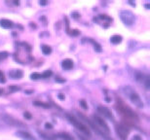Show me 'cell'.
I'll use <instances>...</instances> for the list:
<instances>
[{"label": "cell", "instance_id": "cell-20", "mask_svg": "<svg viewBox=\"0 0 150 140\" xmlns=\"http://www.w3.org/2000/svg\"><path fill=\"white\" fill-rule=\"evenodd\" d=\"M8 56V53L6 52H3V53H0V61L1 59H5Z\"/></svg>", "mask_w": 150, "mask_h": 140}, {"label": "cell", "instance_id": "cell-6", "mask_svg": "<svg viewBox=\"0 0 150 140\" xmlns=\"http://www.w3.org/2000/svg\"><path fill=\"white\" fill-rule=\"evenodd\" d=\"M116 132L122 140H126L129 136V129H127V127L125 126H123V125L116 126Z\"/></svg>", "mask_w": 150, "mask_h": 140}, {"label": "cell", "instance_id": "cell-12", "mask_svg": "<svg viewBox=\"0 0 150 140\" xmlns=\"http://www.w3.org/2000/svg\"><path fill=\"white\" fill-rule=\"evenodd\" d=\"M0 25H1L2 27H4V28H11L12 26H13V23H12L11 20L4 19V20H0Z\"/></svg>", "mask_w": 150, "mask_h": 140}, {"label": "cell", "instance_id": "cell-5", "mask_svg": "<svg viewBox=\"0 0 150 140\" xmlns=\"http://www.w3.org/2000/svg\"><path fill=\"white\" fill-rule=\"evenodd\" d=\"M121 20L124 22L125 25H132L134 22V16L130 11H122L121 12Z\"/></svg>", "mask_w": 150, "mask_h": 140}, {"label": "cell", "instance_id": "cell-13", "mask_svg": "<svg viewBox=\"0 0 150 140\" xmlns=\"http://www.w3.org/2000/svg\"><path fill=\"white\" fill-rule=\"evenodd\" d=\"M42 49V53H44V55H50L51 52H52V49H51L50 46H47V45H43L41 47Z\"/></svg>", "mask_w": 150, "mask_h": 140}, {"label": "cell", "instance_id": "cell-9", "mask_svg": "<svg viewBox=\"0 0 150 140\" xmlns=\"http://www.w3.org/2000/svg\"><path fill=\"white\" fill-rule=\"evenodd\" d=\"M17 135L25 140H36L33 135H31L30 133L28 132H25V130H19V132H17Z\"/></svg>", "mask_w": 150, "mask_h": 140}, {"label": "cell", "instance_id": "cell-16", "mask_svg": "<svg viewBox=\"0 0 150 140\" xmlns=\"http://www.w3.org/2000/svg\"><path fill=\"white\" fill-rule=\"evenodd\" d=\"M30 77H31L32 80H38V79L42 78V74H40V73H33V74H31Z\"/></svg>", "mask_w": 150, "mask_h": 140}, {"label": "cell", "instance_id": "cell-1", "mask_svg": "<svg viewBox=\"0 0 150 140\" xmlns=\"http://www.w3.org/2000/svg\"><path fill=\"white\" fill-rule=\"evenodd\" d=\"M94 121H95V124L94 125L92 124V126L94 127L95 129H97L98 132H100V133L103 132L104 134H109L110 129L108 126H107V124L105 123V121H104L103 118L98 117V116H94Z\"/></svg>", "mask_w": 150, "mask_h": 140}, {"label": "cell", "instance_id": "cell-15", "mask_svg": "<svg viewBox=\"0 0 150 140\" xmlns=\"http://www.w3.org/2000/svg\"><path fill=\"white\" fill-rule=\"evenodd\" d=\"M122 41V37L119 36V35H114L111 37V43L113 44H119Z\"/></svg>", "mask_w": 150, "mask_h": 140}, {"label": "cell", "instance_id": "cell-8", "mask_svg": "<svg viewBox=\"0 0 150 140\" xmlns=\"http://www.w3.org/2000/svg\"><path fill=\"white\" fill-rule=\"evenodd\" d=\"M3 120H4L7 124L11 125V126H19V127H23V125L22 122L15 120V119H13L12 117H9V116H4V117H3Z\"/></svg>", "mask_w": 150, "mask_h": 140}, {"label": "cell", "instance_id": "cell-3", "mask_svg": "<svg viewBox=\"0 0 150 140\" xmlns=\"http://www.w3.org/2000/svg\"><path fill=\"white\" fill-rule=\"evenodd\" d=\"M67 120L70 122L71 124L73 125V126L76 127V129L78 130H80L81 132H83V133H85L86 135H91V133H90L89 132V129H88V127H87L85 125H83L81 122H79L77 120V119H75V117H73L72 115H70V114H67Z\"/></svg>", "mask_w": 150, "mask_h": 140}, {"label": "cell", "instance_id": "cell-2", "mask_svg": "<svg viewBox=\"0 0 150 140\" xmlns=\"http://www.w3.org/2000/svg\"><path fill=\"white\" fill-rule=\"evenodd\" d=\"M124 91H125L126 94H127L128 96L130 97L131 101L134 104V105L137 106V107H139V108H142V107H143V103H142V99H140L139 95L137 94L134 90H132L131 88L127 87V88H125V89H124Z\"/></svg>", "mask_w": 150, "mask_h": 140}, {"label": "cell", "instance_id": "cell-21", "mask_svg": "<svg viewBox=\"0 0 150 140\" xmlns=\"http://www.w3.org/2000/svg\"><path fill=\"white\" fill-rule=\"evenodd\" d=\"M80 104L82 105V107H83L84 109H87V108H88V106H87V104H86V102H85V100H81V101H80Z\"/></svg>", "mask_w": 150, "mask_h": 140}, {"label": "cell", "instance_id": "cell-11", "mask_svg": "<svg viewBox=\"0 0 150 140\" xmlns=\"http://www.w3.org/2000/svg\"><path fill=\"white\" fill-rule=\"evenodd\" d=\"M62 68H64V69L69 70L73 67V61L69 58L64 59V61L62 62Z\"/></svg>", "mask_w": 150, "mask_h": 140}, {"label": "cell", "instance_id": "cell-10", "mask_svg": "<svg viewBox=\"0 0 150 140\" xmlns=\"http://www.w3.org/2000/svg\"><path fill=\"white\" fill-rule=\"evenodd\" d=\"M9 75L12 79H21L23 77V71L20 70V69H15V70H12L10 71Z\"/></svg>", "mask_w": 150, "mask_h": 140}, {"label": "cell", "instance_id": "cell-14", "mask_svg": "<svg viewBox=\"0 0 150 140\" xmlns=\"http://www.w3.org/2000/svg\"><path fill=\"white\" fill-rule=\"evenodd\" d=\"M59 138H61L62 140H74L69 134H67V133H64V132H62V133H59V134L58 135Z\"/></svg>", "mask_w": 150, "mask_h": 140}, {"label": "cell", "instance_id": "cell-23", "mask_svg": "<svg viewBox=\"0 0 150 140\" xmlns=\"http://www.w3.org/2000/svg\"><path fill=\"white\" fill-rule=\"evenodd\" d=\"M145 85H146V88L149 89V78H146V82H145Z\"/></svg>", "mask_w": 150, "mask_h": 140}, {"label": "cell", "instance_id": "cell-17", "mask_svg": "<svg viewBox=\"0 0 150 140\" xmlns=\"http://www.w3.org/2000/svg\"><path fill=\"white\" fill-rule=\"evenodd\" d=\"M51 75H52V71L47 70L46 72H44L43 74H42V78H49Z\"/></svg>", "mask_w": 150, "mask_h": 140}, {"label": "cell", "instance_id": "cell-26", "mask_svg": "<svg viewBox=\"0 0 150 140\" xmlns=\"http://www.w3.org/2000/svg\"><path fill=\"white\" fill-rule=\"evenodd\" d=\"M46 3H47V2L43 1V2H40V4H41V5H45V4H46Z\"/></svg>", "mask_w": 150, "mask_h": 140}, {"label": "cell", "instance_id": "cell-22", "mask_svg": "<svg viewBox=\"0 0 150 140\" xmlns=\"http://www.w3.org/2000/svg\"><path fill=\"white\" fill-rule=\"evenodd\" d=\"M25 117L26 119H28V120H30V119H31V115H30V113L25 112Z\"/></svg>", "mask_w": 150, "mask_h": 140}, {"label": "cell", "instance_id": "cell-4", "mask_svg": "<svg viewBox=\"0 0 150 140\" xmlns=\"http://www.w3.org/2000/svg\"><path fill=\"white\" fill-rule=\"evenodd\" d=\"M117 108H118V111L121 112L123 115H124V117H126L129 120H133V121H137V116L134 112H133L132 110L129 108V107L125 106L124 104L120 103L117 105Z\"/></svg>", "mask_w": 150, "mask_h": 140}, {"label": "cell", "instance_id": "cell-18", "mask_svg": "<svg viewBox=\"0 0 150 140\" xmlns=\"http://www.w3.org/2000/svg\"><path fill=\"white\" fill-rule=\"evenodd\" d=\"M35 105H38V106H42V107H45V108H47V107H49L48 104H45V103H42V102H39V101H35L34 102Z\"/></svg>", "mask_w": 150, "mask_h": 140}, {"label": "cell", "instance_id": "cell-19", "mask_svg": "<svg viewBox=\"0 0 150 140\" xmlns=\"http://www.w3.org/2000/svg\"><path fill=\"white\" fill-rule=\"evenodd\" d=\"M6 82V79H5V76L3 74L2 71H0V83H5Z\"/></svg>", "mask_w": 150, "mask_h": 140}, {"label": "cell", "instance_id": "cell-24", "mask_svg": "<svg viewBox=\"0 0 150 140\" xmlns=\"http://www.w3.org/2000/svg\"><path fill=\"white\" fill-rule=\"evenodd\" d=\"M56 81H58V82H64V80H61V79L57 78V79H56Z\"/></svg>", "mask_w": 150, "mask_h": 140}, {"label": "cell", "instance_id": "cell-25", "mask_svg": "<svg viewBox=\"0 0 150 140\" xmlns=\"http://www.w3.org/2000/svg\"><path fill=\"white\" fill-rule=\"evenodd\" d=\"M46 127H49V129H51L52 126H51V124H46Z\"/></svg>", "mask_w": 150, "mask_h": 140}, {"label": "cell", "instance_id": "cell-7", "mask_svg": "<svg viewBox=\"0 0 150 140\" xmlns=\"http://www.w3.org/2000/svg\"><path fill=\"white\" fill-rule=\"evenodd\" d=\"M98 112H100V114L103 116V117H105L107 119H113V115H112L111 111H110L108 108H106V107L98 106Z\"/></svg>", "mask_w": 150, "mask_h": 140}]
</instances>
